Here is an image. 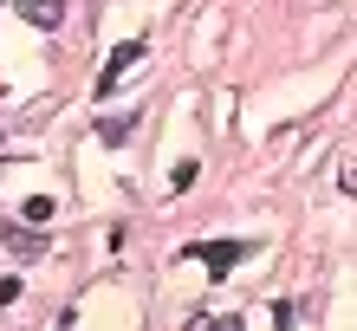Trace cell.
<instances>
[{"label":"cell","instance_id":"3957f363","mask_svg":"<svg viewBox=\"0 0 357 331\" xmlns=\"http://www.w3.org/2000/svg\"><path fill=\"white\" fill-rule=\"evenodd\" d=\"M20 20H33L39 33H59V20H66V0H13Z\"/></svg>","mask_w":357,"mask_h":331},{"label":"cell","instance_id":"8992f818","mask_svg":"<svg viewBox=\"0 0 357 331\" xmlns=\"http://www.w3.org/2000/svg\"><path fill=\"white\" fill-rule=\"evenodd\" d=\"M52 221V195H33L26 201V227H46Z\"/></svg>","mask_w":357,"mask_h":331},{"label":"cell","instance_id":"7a4b0ae2","mask_svg":"<svg viewBox=\"0 0 357 331\" xmlns=\"http://www.w3.org/2000/svg\"><path fill=\"white\" fill-rule=\"evenodd\" d=\"M188 254H202V266L221 279V273H234V266L254 254V247H247V240H208V247H188Z\"/></svg>","mask_w":357,"mask_h":331},{"label":"cell","instance_id":"5b68a950","mask_svg":"<svg viewBox=\"0 0 357 331\" xmlns=\"http://www.w3.org/2000/svg\"><path fill=\"white\" fill-rule=\"evenodd\" d=\"M130 130H137V117H98V143H130Z\"/></svg>","mask_w":357,"mask_h":331},{"label":"cell","instance_id":"277c9868","mask_svg":"<svg viewBox=\"0 0 357 331\" xmlns=\"http://www.w3.org/2000/svg\"><path fill=\"white\" fill-rule=\"evenodd\" d=\"M7 247H20V260H39V254H46L39 227H7Z\"/></svg>","mask_w":357,"mask_h":331},{"label":"cell","instance_id":"6da1fadb","mask_svg":"<svg viewBox=\"0 0 357 331\" xmlns=\"http://www.w3.org/2000/svg\"><path fill=\"white\" fill-rule=\"evenodd\" d=\"M143 52H150V39H123V46H117L111 59H104V72H98V98H111V91H117V78L130 72Z\"/></svg>","mask_w":357,"mask_h":331}]
</instances>
